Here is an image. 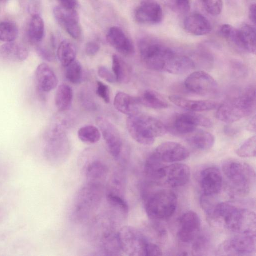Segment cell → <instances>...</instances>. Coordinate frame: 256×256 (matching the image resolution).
<instances>
[{"label": "cell", "instance_id": "1", "mask_svg": "<svg viewBox=\"0 0 256 256\" xmlns=\"http://www.w3.org/2000/svg\"><path fill=\"white\" fill-rule=\"evenodd\" d=\"M211 222L239 234L256 236V214L248 209L228 202L217 203L210 216Z\"/></svg>", "mask_w": 256, "mask_h": 256}, {"label": "cell", "instance_id": "2", "mask_svg": "<svg viewBox=\"0 0 256 256\" xmlns=\"http://www.w3.org/2000/svg\"><path fill=\"white\" fill-rule=\"evenodd\" d=\"M138 50L147 68L172 74L178 54L170 48L154 38L145 37L139 41Z\"/></svg>", "mask_w": 256, "mask_h": 256}, {"label": "cell", "instance_id": "3", "mask_svg": "<svg viewBox=\"0 0 256 256\" xmlns=\"http://www.w3.org/2000/svg\"><path fill=\"white\" fill-rule=\"evenodd\" d=\"M222 171L232 194L238 196H248L256 180L255 171L246 162L234 158H228L222 164Z\"/></svg>", "mask_w": 256, "mask_h": 256}, {"label": "cell", "instance_id": "4", "mask_svg": "<svg viewBox=\"0 0 256 256\" xmlns=\"http://www.w3.org/2000/svg\"><path fill=\"white\" fill-rule=\"evenodd\" d=\"M255 94L254 88L248 87L228 98L218 107L216 118L221 122L230 124L249 116L255 110Z\"/></svg>", "mask_w": 256, "mask_h": 256}, {"label": "cell", "instance_id": "5", "mask_svg": "<svg viewBox=\"0 0 256 256\" xmlns=\"http://www.w3.org/2000/svg\"><path fill=\"white\" fill-rule=\"evenodd\" d=\"M126 127L132 138L144 146L152 145L156 138L167 132L166 127L161 121L140 112L128 116Z\"/></svg>", "mask_w": 256, "mask_h": 256}, {"label": "cell", "instance_id": "6", "mask_svg": "<svg viewBox=\"0 0 256 256\" xmlns=\"http://www.w3.org/2000/svg\"><path fill=\"white\" fill-rule=\"evenodd\" d=\"M102 196V183L88 182L74 196L72 206L74 219L78 222L87 220L98 208Z\"/></svg>", "mask_w": 256, "mask_h": 256}, {"label": "cell", "instance_id": "7", "mask_svg": "<svg viewBox=\"0 0 256 256\" xmlns=\"http://www.w3.org/2000/svg\"><path fill=\"white\" fill-rule=\"evenodd\" d=\"M64 126L62 124L54 122L50 124L44 134V156L54 166L64 162L70 153V144Z\"/></svg>", "mask_w": 256, "mask_h": 256}, {"label": "cell", "instance_id": "8", "mask_svg": "<svg viewBox=\"0 0 256 256\" xmlns=\"http://www.w3.org/2000/svg\"><path fill=\"white\" fill-rule=\"evenodd\" d=\"M144 201L147 216L154 221L170 218L176 212L178 204L176 194L167 189L158 190L146 196Z\"/></svg>", "mask_w": 256, "mask_h": 256}, {"label": "cell", "instance_id": "9", "mask_svg": "<svg viewBox=\"0 0 256 256\" xmlns=\"http://www.w3.org/2000/svg\"><path fill=\"white\" fill-rule=\"evenodd\" d=\"M122 252L130 256H146L150 241L140 231L132 226H124L118 231Z\"/></svg>", "mask_w": 256, "mask_h": 256}, {"label": "cell", "instance_id": "10", "mask_svg": "<svg viewBox=\"0 0 256 256\" xmlns=\"http://www.w3.org/2000/svg\"><path fill=\"white\" fill-rule=\"evenodd\" d=\"M256 251V236L239 234L220 244L218 252L220 255L249 256Z\"/></svg>", "mask_w": 256, "mask_h": 256}, {"label": "cell", "instance_id": "11", "mask_svg": "<svg viewBox=\"0 0 256 256\" xmlns=\"http://www.w3.org/2000/svg\"><path fill=\"white\" fill-rule=\"evenodd\" d=\"M96 123L111 156L116 160L121 158L122 142L118 128L106 118L98 116Z\"/></svg>", "mask_w": 256, "mask_h": 256}, {"label": "cell", "instance_id": "12", "mask_svg": "<svg viewBox=\"0 0 256 256\" xmlns=\"http://www.w3.org/2000/svg\"><path fill=\"white\" fill-rule=\"evenodd\" d=\"M184 86L189 92L206 96L215 94L218 89L216 80L204 71H196L189 75L184 81Z\"/></svg>", "mask_w": 256, "mask_h": 256}, {"label": "cell", "instance_id": "13", "mask_svg": "<svg viewBox=\"0 0 256 256\" xmlns=\"http://www.w3.org/2000/svg\"><path fill=\"white\" fill-rule=\"evenodd\" d=\"M190 168L185 164H174L165 166L162 169L159 182L172 188L184 186L190 180Z\"/></svg>", "mask_w": 256, "mask_h": 256}, {"label": "cell", "instance_id": "14", "mask_svg": "<svg viewBox=\"0 0 256 256\" xmlns=\"http://www.w3.org/2000/svg\"><path fill=\"white\" fill-rule=\"evenodd\" d=\"M54 14L58 22L73 38L77 40L80 38L82 28L76 10L60 6L54 8Z\"/></svg>", "mask_w": 256, "mask_h": 256}, {"label": "cell", "instance_id": "15", "mask_svg": "<svg viewBox=\"0 0 256 256\" xmlns=\"http://www.w3.org/2000/svg\"><path fill=\"white\" fill-rule=\"evenodd\" d=\"M152 154L163 163L182 161L187 159L190 154L184 146L172 142L162 143Z\"/></svg>", "mask_w": 256, "mask_h": 256}, {"label": "cell", "instance_id": "16", "mask_svg": "<svg viewBox=\"0 0 256 256\" xmlns=\"http://www.w3.org/2000/svg\"><path fill=\"white\" fill-rule=\"evenodd\" d=\"M212 126V122L209 118L192 112L179 114L174 122L175 131L182 134H190L196 131L198 126L208 128Z\"/></svg>", "mask_w": 256, "mask_h": 256}, {"label": "cell", "instance_id": "17", "mask_svg": "<svg viewBox=\"0 0 256 256\" xmlns=\"http://www.w3.org/2000/svg\"><path fill=\"white\" fill-rule=\"evenodd\" d=\"M134 18L138 22L141 24H158L163 19L162 9L154 0H144L136 9Z\"/></svg>", "mask_w": 256, "mask_h": 256}, {"label": "cell", "instance_id": "18", "mask_svg": "<svg viewBox=\"0 0 256 256\" xmlns=\"http://www.w3.org/2000/svg\"><path fill=\"white\" fill-rule=\"evenodd\" d=\"M179 224V240L186 244L193 242L198 236L200 228V220L198 214L193 211L187 212L180 217Z\"/></svg>", "mask_w": 256, "mask_h": 256}, {"label": "cell", "instance_id": "19", "mask_svg": "<svg viewBox=\"0 0 256 256\" xmlns=\"http://www.w3.org/2000/svg\"><path fill=\"white\" fill-rule=\"evenodd\" d=\"M200 179L204 195L214 196L221 191L223 178L218 168L211 166L205 168L200 174Z\"/></svg>", "mask_w": 256, "mask_h": 256}, {"label": "cell", "instance_id": "20", "mask_svg": "<svg viewBox=\"0 0 256 256\" xmlns=\"http://www.w3.org/2000/svg\"><path fill=\"white\" fill-rule=\"evenodd\" d=\"M106 40L108 44L120 54L130 56L134 54L135 48L132 42L120 28H110L108 32Z\"/></svg>", "mask_w": 256, "mask_h": 256}, {"label": "cell", "instance_id": "21", "mask_svg": "<svg viewBox=\"0 0 256 256\" xmlns=\"http://www.w3.org/2000/svg\"><path fill=\"white\" fill-rule=\"evenodd\" d=\"M35 80L38 90L42 92H51L57 87L58 84L55 72L46 63H42L37 67Z\"/></svg>", "mask_w": 256, "mask_h": 256}, {"label": "cell", "instance_id": "22", "mask_svg": "<svg viewBox=\"0 0 256 256\" xmlns=\"http://www.w3.org/2000/svg\"><path fill=\"white\" fill-rule=\"evenodd\" d=\"M256 30L252 26L244 24L236 30L234 44L252 54L256 53Z\"/></svg>", "mask_w": 256, "mask_h": 256}, {"label": "cell", "instance_id": "23", "mask_svg": "<svg viewBox=\"0 0 256 256\" xmlns=\"http://www.w3.org/2000/svg\"><path fill=\"white\" fill-rule=\"evenodd\" d=\"M170 100L176 106L190 112L210 111L218 108L216 102L208 100H192L178 96H170Z\"/></svg>", "mask_w": 256, "mask_h": 256}, {"label": "cell", "instance_id": "24", "mask_svg": "<svg viewBox=\"0 0 256 256\" xmlns=\"http://www.w3.org/2000/svg\"><path fill=\"white\" fill-rule=\"evenodd\" d=\"M29 51L24 45L14 42H6L0 46V58L11 62H20L26 60Z\"/></svg>", "mask_w": 256, "mask_h": 256}, {"label": "cell", "instance_id": "25", "mask_svg": "<svg viewBox=\"0 0 256 256\" xmlns=\"http://www.w3.org/2000/svg\"><path fill=\"white\" fill-rule=\"evenodd\" d=\"M184 28L189 34L196 36H205L210 32L212 28L208 19L199 13L190 15L184 20Z\"/></svg>", "mask_w": 256, "mask_h": 256}, {"label": "cell", "instance_id": "26", "mask_svg": "<svg viewBox=\"0 0 256 256\" xmlns=\"http://www.w3.org/2000/svg\"><path fill=\"white\" fill-rule=\"evenodd\" d=\"M114 105L118 111L130 116L139 112L140 104L138 98L119 92L115 96Z\"/></svg>", "mask_w": 256, "mask_h": 256}, {"label": "cell", "instance_id": "27", "mask_svg": "<svg viewBox=\"0 0 256 256\" xmlns=\"http://www.w3.org/2000/svg\"><path fill=\"white\" fill-rule=\"evenodd\" d=\"M84 171L88 182L101 183L107 176L108 168L102 160L94 158L86 163Z\"/></svg>", "mask_w": 256, "mask_h": 256}, {"label": "cell", "instance_id": "28", "mask_svg": "<svg viewBox=\"0 0 256 256\" xmlns=\"http://www.w3.org/2000/svg\"><path fill=\"white\" fill-rule=\"evenodd\" d=\"M44 23L42 18L38 14H33L27 30L29 41L34 44H39L44 39Z\"/></svg>", "mask_w": 256, "mask_h": 256}, {"label": "cell", "instance_id": "29", "mask_svg": "<svg viewBox=\"0 0 256 256\" xmlns=\"http://www.w3.org/2000/svg\"><path fill=\"white\" fill-rule=\"evenodd\" d=\"M188 138V143L194 148L201 151L208 150L214 145L215 138L211 133L200 130L190 134Z\"/></svg>", "mask_w": 256, "mask_h": 256}, {"label": "cell", "instance_id": "30", "mask_svg": "<svg viewBox=\"0 0 256 256\" xmlns=\"http://www.w3.org/2000/svg\"><path fill=\"white\" fill-rule=\"evenodd\" d=\"M140 104L154 110H163L168 107L164 97L156 91L145 90L138 98Z\"/></svg>", "mask_w": 256, "mask_h": 256}, {"label": "cell", "instance_id": "31", "mask_svg": "<svg viewBox=\"0 0 256 256\" xmlns=\"http://www.w3.org/2000/svg\"><path fill=\"white\" fill-rule=\"evenodd\" d=\"M72 88L66 84L60 86L55 96V104L58 110L61 112L68 110L72 104Z\"/></svg>", "mask_w": 256, "mask_h": 256}, {"label": "cell", "instance_id": "32", "mask_svg": "<svg viewBox=\"0 0 256 256\" xmlns=\"http://www.w3.org/2000/svg\"><path fill=\"white\" fill-rule=\"evenodd\" d=\"M122 166L114 172L110 180L108 193L124 198L126 185V175Z\"/></svg>", "mask_w": 256, "mask_h": 256}, {"label": "cell", "instance_id": "33", "mask_svg": "<svg viewBox=\"0 0 256 256\" xmlns=\"http://www.w3.org/2000/svg\"><path fill=\"white\" fill-rule=\"evenodd\" d=\"M76 46L68 40L62 42L57 50L58 58L62 65L64 67L76 60Z\"/></svg>", "mask_w": 256, "mask_h": 256}, {"label": "cell", "instance_id": "34", "mask_svg": "<svg viewBox=\"0 0 256 256\" xmlns=\"http://www.w3.org/2000/svg\"><path fill=\"white\" fill-rule=\"evenodd\" d=\"M112 72L116 81L123 83L129 81L130 70L126 64L119 56L114 54L112 57Z\"/></svg>", "mask_w": 256, "mask_h": 256}, {"label": "cell", "instance_id": "35", "mask_svg": "<svg viewBox=\"0 0 256 256\" xmlns=\"http://www.w3.org/2000/svg\"><path fill=\"white\" fill-rule=\"evenodd\" d=\"M164 166L163 162L151 154L146 161L144 170L149 178L159 182L162 169Z\"/></svg>", "mask_w": 256, "mask_h": 256}, {"label": "cell", "instance_id": "36", "mask_svg": "<svg viewBox=\"0 0 256 256\" xmlns=\"http://www.w3.org/2000/svg\"><path fill=\"white\" fill-rule=\"evenodd\" d=\"M78 135L82 142L89 144H96L101 138V133L98 128L92 125L82 127L79 129Z\"/></svg>", "mask_w": 256, "mask_h": 256}, {"label": "cell", "instance_id": "37", "mask_svg": "<svg viewBox=\"0 0 256 256\" xmlns=\"http://www.w3.org/2000/svg\"><path fill=\"white\" fill-rule=\"evenodd\" d=\"M18 36V28L13 22L4 21L0 22V40L10 42L16 40Z\"/></svg>", "mask_w": 256, "mask_h": 256}, {"label": "cell", "instance_id": "38", "mask_svg": "<svg viewBox=\"0 0 256 256\" xmlns=\"http://www.w3.org/2000/svg\"><path fill=\"white\" fill-rule=\"evenodd\" d=\"M66 68L65 76L67 80L72 84H80L82 78V68L81 64L76 60Z\"/></svg>", "mask_w": 256, "mask_h": 256}, {"label": "cell", "instance_id": "39", "mask_svg": "<svg viewBox=\"0 0 256 256\" xmlns=\"http://www.w3.org/2000/svg\"><path fill=\"white\" fill-rule=\"evenodd\" d=\"M236 154L242 158H253L256 154V137L246 140L236 150Z\"/></svg>", "mask_w": 256, "mask_h": 256}, {"label": "cell", "instance_id": "40", "mask_svg": "<svg viewBox=\"0 0 256 256\" xmlns=\"http://www.w3.org/2000/svg\"><path fill=\"white\" fill-rule=\"evenodd\" d=\"M168 5L174 12L180 14H186L190 10V0H168Z\"/></svg>", "mask_w": 256, "mask_h": 256}, {"label": "cell", "instance_id": "41", "mask_svg": "<svg viewBox=\"0 0 256 256\" xmlns=\"http://www.w3.org/2000/svg\"><path fill=\"white\" fill-rule=\"evenodd\" d=\"M202 5L209 14L212 16H218L223 8L222 0H202Z\"/></svg>", "mask_w": 256, "mask_h": 256}, {"label": "cell", "instance_id": "42", "mask_svg": "<svg viewBox=\"0 0 256 256\" xmlns=\"http://www.w3.org/2000/svg\"><path fill=\"white\" fill-rule=\"evenodd\" d=\"M96 94L104 101L108 104L110 102V92L108 86L102 82L98 81L96 82Z\"/></svg>", "mask_w": 256, "mask_h": 256}, {"label": "cell", "instance_id": "43", "mask_svg": "<svg viewBox=\"0 0 256 256\" xmlns=\"http://www.w3.org/2000/svg\"><path fill=\"white\" fill-rule=\"evenodd\" d=\"M98 75L100 77L110 83L116 82L115 76L112 72L107 67L101 66L98 68Z\"/></svg>", "mask_w": 256, "mask_h": 256}, {"label": "cell", "instance_id": "44", "mask_svg": "<svg viewBox=\"0 0 256 256\" xmlns=\"http://www.w3.org/2000/svg\"><path fill=\"white\" fill-rule=\"evenodd\" d=\"M100 45L96 42L92 41L86 44V52L90 56L96 55L100 50Z\"/></svg>", "mask_w": 256, "mask_h": 256}, {"label": "cell", "instance_id": "45", "mask_svg": "<svg viewBox=\"0 0 256 256\" xmlns=\"http://www.w3.org/2000/svg\"><path fill=\"white\" fill-rule=\"evenodd\" d=\"M36 51L38 54L42 59L49 62L53 60L54 58L52 54L46 48L38 44L36 46Z\"/></svg>", "mask_w": 256, "mask_h": 256}, {"label": "cell", "instance_id": "46", "mask_svg": "<svg viewBox=\"0 0 256 256\" xmlns=\"http://www.w3.org/2000/svg\"><path fill=\"white\" fill-rule=\"evenodd\" d=\"M193 249L196 252L204 250L208 244V240L206 237L198 236L194 240Z\"/></svg>", "mask_w": 256, "mask_h": 256}, {"label": "cell", "instance_id": "47", "mask_svg": "<svg viewBox=\"0 0 256 256\" xmlns=\"http://www.w3.org/2000/svg\"><path fill=\"white\" fill-rule=\"evenodd\" d=\"M232 67L234 74L238 76H244L246 72V66L241 62H235L232 64Z\"/></svg>", "mask_w": 256, "mask_h": 256}, {"label": "cell", "instance_id": "48", "mask_svg": "<svg viewBox=\"0 0 256 256\" xmlns=\"http://www.w3.org/2000/svg\"><path fill=\"white\" fill-rule=\"evenodd\" d=\"M60 6L69 9L76 10L78 6L77 0H57Z\"/></svg>", "mask_w": 256, "mask_h": 256}, {"label": "cell", "instance_id": "49", "mask_svg": "<svg viewBox=\"0 0 256 256\" xmlns=\"http://www.w3.org/2000/svg\"><path fill=\"white\" fill-rule=\"evenodd\" d=\"M249 18L254 24H256V5L251 4L249 9Z\"/></svg>", "mask_w": 256, "mask_h": 256}, {"label": "cell", "instance_id": "50", "mask_svg": "<svg viewBox=\"0 0 256 256\" xmlns=\"http://www.w3.org/2000/svg\"><path fill=\"white\" fill-rule=\"evenodd\" d=\"M248 130L254 132H256V118L254 117L250 122L248 126Z\"/></svg>", "mask_w": 256, "mask_h": 256}, {"label": "cell", "instance_id": "51", "mask_svg": "<svg viewBox=\"0 0 256 256\" xmlns=\"http://www.w3.org/2000/svg\"><path fill=\"white\" fill-rule=\"evenodd\" d=\"M3 2V0H0V3L2 2Z\"/></svg>", "mask_w": 256, "mask_h": 256}]
</instances>
